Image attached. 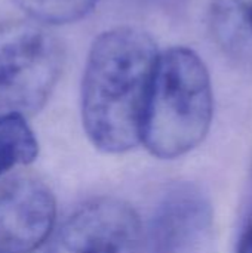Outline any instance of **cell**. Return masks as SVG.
Segmentation results:
<instances>
[{
  "label": "cell",
  "mask_w": 252,
  "mask_h": 253,
  "mask_svg": "<svg viewBox=\"0 0 252 253\" xmlns=\"http://www.w3.org/2000/svg\"><path fill=\"white\" fill-rule=\"evenodd\" d=\"M159 52L135 27H116L92 43L82 80V120L104 153H125L141 142L147 95Z\"/></svg>",
  "instance_id": "1"
},
{
  "label": "cell",
  "mask_w": 252,
  "mask_h": 253,
  "mask_svg": "<svg viewBox=\"0 0 252 253\" xmlns=\"http://www.w3.org/2000/svg\"><path fill=\"white\" fill-rule=\"evenodd\" d=\"M212 87L201 56L184 46L159 53L143 119L141 142L159 159L196 148L212 120Z\"/></svg>",
  "instance_id": "2"
},
{
  "label": "cell",
  "mask_w": 252,
  "mask_h": 253,
  "mask_svg": "<svg viewBox=\"0 0 252 253\" xmlns=\"http://www.w3.org/2000/svg\"><path fill=\"white\" fill-rule=\"evenodd\" d=\"M62 65V43L43 24L0 22V116L39 111L55 89Z\"/></svg>",
  "instance_id": "3"
},
{
  "label": "cell",
  "mask_w": 252,
  "mask_h": 253,
  "mask_svg": "<svg viewBox=\"0 0 252 253\" xmlns=\"http://www.w3.org/2000/svg\"><path fill=\"white\" fill-rule=\"evenodd\" d=\"M144 231L126 202L98 197L76 209L61 225L46 253H143Z\"/></svg>",
  "instance_id": "4"
},
{
  "label": "cell",
  "mask_w": 252,
  "mask_h": 253,
  "mask_svg": "<svg viewBox=\"0 0 252 253\" xmlns=\"http://www.w3.org/2000/svg\"><path fill=\"white\" fill-rule=\"evenodd\" d=\"M52 191L34 178H18L0 188V253H33L55 225Z\"/></svg>",
  "instance_id": "5"
},
{
  "label": "cell",
  "mask_w": 252,
  "mask_h": 253,
  "mask_svg": "<svg viewBox=\"0 0 252 253\" xmlns=\"http://www.w3.org/2000/svg\"><path fill=\"white\" fill-rule=\"evenodd\" d=\"M153 253H215L212 212L205 196L192 185L171 190L153 218Z\"/></svg>",
  "instance_id": "6"
},
{
  "label": "cell",
  "mask_w": 252,
  "mask_h": 253,
  "mask_svg": "<svg viewBox=\"0 0 252 253\" xmlns=\"http://www.w3.org/2000/svg\"><path fill=\"white\" fill-rule=\"evenodd\" d=\"M211 33L235 62L252 67V0H212Z\"/></svg>",
  "instance_id": "7"
},
{
  "label": "cell",
  "mask_w": 252,
  "mask_h": 253,
  "mask_svg": "<svg viewBox=\"0 0 252 253\" xmlns=\"http://www.w3.org/2000/svg\"><path fill=\"white\" fill-rule=\"evenodd\" d=\"M39 156L34 132L21 114L0 116V176L15 166L33 163Z\"/></svg>",
  "instance_id": "8"
},
{
  "label": "cell",
  "mask_w": 252,
  "mask_h": 253,
  "mask_svg": "<svg viewBox=\"0 0 252 253\" xmlns=\"http://www.w3.org/2000/svg\"><path fill=\"white\" fill-rule=\"evenodd\" d=\"M30 19L40 24H70L86 16L98 0H13Z\"/></svg>",
  "instance_id": "9"
},
{
  "label": "cell",
  "mask_w": 252,
  "mask_h": 253,
  "mask_svg": "<svg viewBox=\"0 0 252 253\" xmlns=\"http://www.w3.org/2000/svg\"><path fill=\"white\" fill-rule=\"evenodd\" d=\"M238 253H252V221L244 230L239 245H238Z\"/></svg>",
  "instance_id": "10"
}]
</instances>
